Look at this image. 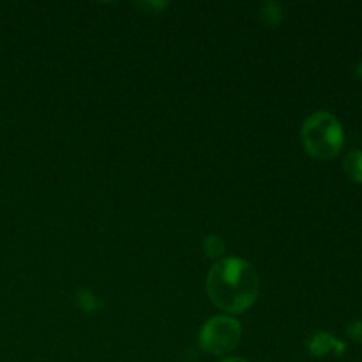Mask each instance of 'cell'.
Returning <instances> with one entry per match:
<instances>
[{"label": "cell", "instance_id": "1", "mask_svg": "<svg viewBox=\"0 0 362 362\" xmlns=\"http://www.w3.org/2000/svg\"><path fill=\"white\" fill-rule=\"evenodd\" d=\"M212 303L228 313H244L260 296V278L250 262L226 257L216 262L207 276Z\"/></svg>", "mask_w": 362, "mask_h": 362}, {"label": "cell", "instance_id": "2", "mask_svg": "<svg viewBox=\"0 0 362 362\" xmlns=\"http://www.w3.org/2000/svg\"><path fill=\"white\" fill-rule=\"evenodd\" d=\"M300 136L308 154L322 161L334 159L345 145V131L341 122L329 112L311 113L304 120Z\"/></svg>", "mask_w": 362, "mask_h": 362}, {"label": "cell", "instance_id": "3", "mask_svg": "<svg viewBox=\"0 0 362 362\" xmlns=\"http://www.w3.org/2000/svg\"><path fill=\"white\" fill-rule=\"evenodd\" d=\"M240 336H243V329L239 322L232 317L219 315L205 322L198 341L204 352L212 354V356H225L237 349Z\"/></svg>", "mask_w": 362, "mask_h": 362}, {"label": "cell", "instance_id": "4", "mask_svg": "<svg viewBox=\"0 0 362 362\" xmlns=\"http://www.w3.org/2000/svg\"><path fill=\"white\" fill-rule=\"evenodd\" d=\"M306 349L313 357H325L329 354H336L338 357H341L345 354L346 345L329 332L318 331L308 338Z\"/></svg>", "mask_w": 362, "mask_h": 362}, {"label": "cell", "instance_id": "5", "mask_svg": "<svg viewBox=\"0 0 362 362\" xmlns=\"http://www.w3.org/2000/svg\"><path fill=\"white\" fill-rule=\"evenodd\" d=\"M343 170H345L346 177L354 182L362 184V151L361 148H354L343 159Z\"/></svg>", "mask_w": 362, "mask_h": 362}, {"label": "cell", "instance_id": "6", "mask_svg": "<svg viewBox=\"0 0 362 362\" xmlns=\"http://www.w3.org/2000/svg\"><path fill=\"white\" fill-rule=\"evenodd\" d=\"M74 303H76V306L80 308L81 311H85V313H94V311L101 310L103 306V300L99 299L94 292H90V290L87 288L78 290L76 296H74Z\"/></svg>", "mask_w": 362, "mask_h": 362}, {"label": "cell", "instance_id": "7", "mask_svg": "<svg viewBox=\"0 0 362 362\" xmlns=\"http://www.w3.org/2000/svg\"><path fill=\"white\" fill-rule=\"evenodd\" d=\"M260 14L262 18H264V21L267 25H279L283 20V7L281 4L278 2H272V0H269V2H264L260 6Z\"/></svg>", "mask_w": 362, "mask_h": 362}, {"label": "cell", "instance_id": "8", "mask_svg": "<svg viewBox=\"0 0 362 362\" xmlns=\"http://www.w3.org/2000/svg\"><path fill=\"white\" fill-rule=\"evenodd\" d=\"M204 251L209 258H221L225 255V243L218 235H207L204 239Z\"/></svg>", "mask_w": 362, "mask_h": 362}, {"label": "cell", "instance_id": "9", "mask_svg": "<svg viewBox=\"0 0 362 362\" xmlns=\"http://www.w3.org/2000/svg\"><path fill=\"white\" fill-rule=\"evenodd\" d=\"M346 336H349L352 341L362 343V320H356L346 327Z\"/></svg>", "mask_w": 362, "mask_h": 362}, {"label": "cell", "instance_id": "10", "mask_svg": "<svg viewBox=\"0 0 362 362\" xmlns=\"http://www.w3.org/2000/svg\"><path fill=\"white\" fill-rule=\"evenodd\" d=\"M354 74H356V78H359L362 80V59L359 60V64L356 66V71H354Z\"/></svg>", "mask_w": 362, "mask_h": 362}, {"label": "cell", "instance_id": "11", "mask_svg": "<svg viewBox=\"0 0 362 362\" xmlns=\"http://www.w3.org/2000/svg\"><path fill=\"white\" fill-rule=\"evenodd\" d=\"M221 362H250V361L240 359V357H228V359H223Z\"/></svg>", "mask_w": 362, "mask_h": 362}]
</instances>
